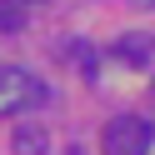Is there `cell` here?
<instances>
[{"mask_svg":"<svg viewBox=\"0 0 155 155\" xmlns=\"http://www.w3.org/2000/svg\"><path fill=\"white\" fill-rule=\"evenodd\" d=\"M65 155H85V150H80V145H70V150H65Z\"/></svg>","mask_w":155,"mask_h":155,"instance_id":"8","label":"cell"},{"mask_svg":"<svg viewBox=\"0 0 155 155\" xmlns=\"http://www.w3.org/2000/svg\"><path fill=\"white\" fill-rule=\"evenodd\" d=\"M45 100H50V90H45L30 70L0 65V115H25V110H35V105H45Z\"/></svg>","mask_w":155,"mask_h":155,"instance_id":"2","label":"cell"},{"mask_svg":"<svg viewBox=\"0 0 155 155\" xmlns=\"http://www.w3.org/2000/svg\"><path fill=\"white\" fill-rule=\"evenodd\" d=\"M150 35H120V40H115V60H120V65H130V70H140V65H150Z\"/></svg>","mask_w":155,"mask_h":155,"instance_id":"3","label":"cell"},{"mask_svg":"<svg viewBox=\"0 0 155 155\" xmlns=\"http://www.w3.org/2000/svg\"><path fill=\"white\" fill-rule=\"evenodd\" d=\"M150 145H155V125L145 115H115L100 130V150L105 155H150Z\"/></svg>","mask_w":155,"mask_h":155,"instance_id":"1","label":"cell"},{"mask_svg":"<svg viewBox=\"0 0 155 155\" xmlns=\"http://www.w3.org/2000/svg\"><path fill=\"white\" fill-rule=\"evenodd\" d=\"M75 60H80V70H85V80H95V50L85 40H75Z\"/></svg>","mask_w":155,"mask_h":155,"instance_id":"6","label":"cell"},{"mask_svg":"<svg viewBox=\"0 0 155 155\" xmlns=\"http://www.w3.org/2000/svg\"><path fill=\"white\" fill-rule=\"evenodd\" d=\"M10 150H15V155H50V135H45L40 125H15Z\"/></svg>","mask_w":155,"mask_h":155,"instance_id":"4","label":"cell"},{"mask_svg":"<svg viewBox=\"0 0 155 155\" xmlns=\"http://www.w3.org/2000/svg\"><path fill=\"white\" fill-rule=\"evenodd\" d=\"M150 90H155V85H150Z\"/></svg>","mask_w":155,"mask_h":155,"instance_id":"9","label":"cell"},{"mask_svg":"<svg viewBox=\"0 0 155 155\" xmlns=\"http://www.w3.org/2000/svg\"><path fill=\"white\" fill-rule=\"evenodd\" d=\"M25 20H30L25 0H0V35H15V30H25Z\"/></svg>","mask_w":155,"mask_h":155,"instance_id":"5","label":"cell"},{"mask_svg":"<svg viewBox=\"0 0 155 155\" xmlns=\"http://www.w3.org/2000/svg\"><path fill=\"white\" fill-rule=\"evenodd\" d=\"M125 5H135V10H155V0H125Z\"/></svg>","mask_w":155,"mask_h":155,"instance_id":"7","label":"cell"}]
</instances>
